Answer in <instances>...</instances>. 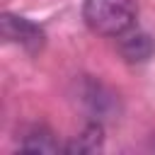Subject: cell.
Masks as SVG:
<instances>
[{
	"label": "cell",
	"mask_w": 155,
	"mask_h": 155,
	"mask_svg": "<svg viewBox=\"0 0 155 155\" xmlns=\"http://www.w3.org/2000/svg\"><path fill=\"white\" fill-rule=\"evenodd\" d=\"M136 2L133 0H85L82 19L85 24L102 36H119L136 24Z\"/></svg>",
	"instance_id": "6da1fadb"
},
{
	"label": "cell",
	"mask_w": 155,
	"mask_h": 155,
	"mask_svg": "<svg viewBox=\"0 0 155 155\" xmlns=\"http://www.w3.org/2000/svg\"><path fill=\"white\" fill-rule=\"evenodd\" d=\"M2 36H5V41L17 44V46H22L29 53L41 51V46L46 41V34H44V29L39 24H34L27 17L10 15V12L2 15Z\"/></svg>",
	"instance_id": "7a4b0ae2"
},
{
	"label": "cell",
	"mask_w": 155,
	"mask_h": 155,
	"mask_svg": "<svg viewBox=\"0 0 155 155\" xmlns=\"http://www.w3.org/2000/svg\"><path fill=\"white\" fill-rule=\"evenodd\" d=\"M116 48L124 61L128 63H145L155 56V36L143 31V29H126L124 34L116 36Z\"/></svg>",
	"instance_id": "3957f363"
},
{
	"label": "cell",
	"mask_w": 155,
	"mask_h": 155,
	"mask_svg": "<svg viewBox=\"0 0 155 155\" xmlns=\"http://www.w3.org/2000/svg\"><path fill=\"white\" fill-rule=\"evenodd\" d=\"M80 99L85 102V107L90 109V114L94 119H102L107 114H114L116 109V97L99 82L94 80H85L82 90H80Z\"/></svg>",
	"instance_id": "277c9868"
},
{
	"label": "cell",
	"mask_w": 155,
	"mask_h": 155,
	"mask_svg": "<svg viewBox=\"0 0 155 155\" xmlns=\"http://www.w3.org/2000/svg\"><path fill=\"white\" fill-rule=\"evenodd\" d=\"M102 143H104V131H102V124L99 121H92L85 126V131L80 136H75L73 143L65 145L68 153H94V150H102Z\"/></svg>",
	"instance_id": "5b68a950"
},
{
	"label": "cell",
	"mask_w": 155,
	"mask_h": 155,
	"mask_svg": "<svg viewBox=\"0 0 155 155\" xmlns=\"http://www.w3.org/2000/svg\"><path fill=\"white\" fill-rule=\"evenodd\" d=\"M22 150H31V153H56V150H61V145L56 143V138H53V133H51L48 128L36 126V128H31V131L24 136Z\"/></svg>",
	"instance_id": "8992f818"
}]
</instances>
